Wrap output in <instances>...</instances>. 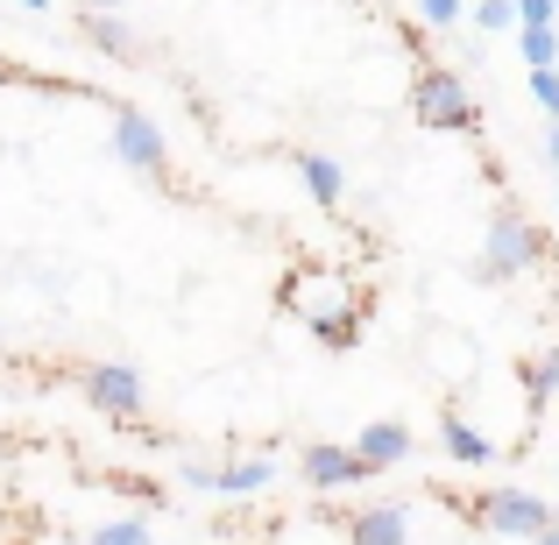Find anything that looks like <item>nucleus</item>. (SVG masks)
I'll return each instance as SVG.
<instances>
[{
	"instance_id": "nucleus-1",
	"label": "nucleus",
	"mask_w": 559,
	"mask_h": 545,
	"mask_svg": "<svg viewBox=\"0 0 559 545\" xmlns=\"http://www.w3.org/2000/svg\"><path fill=\"white\" fill-rule=\"evenodd\" d=\"M546 256H552V248H546V227H532L524 213H496L489 220V241H481L475 276H481V284H510V276L538 270Z\"/></svg>"
},
{
	"instance_id": "nucleus-2",
	"label": "nucleus",
	"mask_w": 559,
	"mask_h": 545,
	"mask_svg": "<svg viewBox=\"0 0 559 545\" xmlns=\"http://www.w3.org/2000/svg\"><path fill=\"white\" fill-rule=\"evenodd\" d=\"M411 114H418L425 128H453V135H475V128H481L461 71H447V64H418V71H411Z\"/></svg>"
},
{
	"instance_id": "nucleus-3",
	"label": "nucleus",
	"mask_w": 559,
	"mask_h": 545,
	"mask_svg": "<svg viewBox=\"0 0 559 545\" xmlns=\"http://www.w3.org/2000/svg\"><path fill=\"white\" fill-rule=\"evenodd\" d=\"M467 510H475L489 532H503V538H532V545L559 524V510L546 503V496H532V489H489L481 503H467Z\"/></svg>"
},
{
	"instance_id": "nucleus-4",
	"label": "nucleus",
	"mask_w": 559,
	"mask_h": 545,
	"mask_svg": "<svg viewBox=\"0 0 559 545\" xmlns=\"http://www.w3.org/2000/svg\"><path fill=\"white\" fill-rule=\"evenodd\" d=\"M114 156H121L135 178H164V164H170V142H164V128L150 121V114H135V107H114Z\"/></svg>"
},
{
	"instance_id": "nucleus-5",
	"label": "nucleus",
	"mask_w": 559,
	"mask_h": 545,
	"mask_svg": "<svg viewBox=\"0 0 559 545\" xmlns=\"http://www.w3.org/2000/svg\"><path fill=\"white\" fill-rule=\"evenodd\" d=\"M85 396H93V411H107L114 425H135L142 418V404H150V390H142V376L128 362H99V368H85Z\"/></svg>"
},
{
	"instance_id": "nucleus-6",
	"label": "nucleus",
	"mask_w": 559,
	"mask_h": 545,
	"mask_svg": "<svg viewBox=\"0 0 559 545\" xmlns=\"http://www.w3.org/2000/svg\"><path fill=\"white\" fill-rule=\"evenodd\" d=\"M185 482H191V489H213V496H262L276 482V461H270V453H248V461H227V467L185 461Z\"/></svg>"
},
{
	"instance_id": "nucleus-7",
	"label": "nucleus",
	"mask_w": 559,
	"mask_h": 545,
	"mask_svg": "<svg viewBox=\"0 0 559 545\" xmlns=\"http://www.w3.org/2000/svg\"><path fill=\"white\" fill-rule=\"evenodd\" d=\"M298 467H305V482H312V489H355V482L376 475V467L361 461L355 447H305Z\"/></svg>"
},
{
	"instance_id": "nucleus-8",
	"label": "nucleus",
	"mask_w": 559,
	"mask_h": 545,
	"mask_svg": "<svg viewBox=\"0 0 559 545\" xmlns=\"http://www.w3.org/2000/svg\"><path fill=\"white\" fill-rule=\"evenodd\" d=\"M355 453H361V461H369L376 475H382V467H404L411 453H418V433H411L404 418H376V425H361Z\"/></svg>"
},
{
	"instance_id": "nucleus-9",
	"label": "nucleus",
	"mask_w": 559,
	"mask_h": 545,
	"mask_svg": "<svg viewBox=\"0 0 559 545\" xmlns=\"http://www.w3.org/2000/svg\"><path fill=\"white\" fill-rule=\"evenodd\" d=\"M411 538V510L404 503H369L347 518V545H404Z\"/></svg>"
},
{
	"instance_id": "nucleus-10",
	"label": "nucleus",
	"mask_w": 559,
	"mask_h": 545,
	"mask_svg": "<svg viewBox=\"0 0 559 545\" xmlns=\"http://www.w3.org/2000/svg\"><path fill=\"white\" fill-rule=\"evenodd\" d=\"M439 447L453 453L461 467H481V461H496V447H489V433H475V425L461 418V411L447 404V418H439Z\"/></svg>"
},
{
	"instance_id": "nucleus-11",
	"label": "nucleus",
	"mask_w": 559,
	"mask_h": 545,
	"mask_svg": "<svg viewBox=\"0 0 559 545\" xmlns=\"http://www.w3.org/2000/svg\"><path fill=\"white\" fill-rule=\"evenodd\" d=\"M298 178H305V191H312L326 213H341V199H347V170L333 164V156H319V150H305L298 156Z\"/></svg>"
},
{
	"instance_id": "nucleus-12",
	"label": "nucleus",
	"mask_w": 559,
	"mask_h": 545,
	"mask_svg": "<svg viewBox=\"0 0 559 545\" xmlns=\"http://www.w3.org/2000/svg\"><path fill=\"white\" fill-rule=\"evenodd\" d=\"M85 43H93L99 57H135V28H128L121 14H85Z\"/></svg>"
},
{
	"instance_id": "nucleus-13",
	"label": "nucleus",
	"mask_w": 559,
	"mask_h": 545,
	"mask_svg": "<svg viewBox=\"0 0 559 545\" xmlns=\"http://www.w3.org/2000/svg\"><path fill=\"white\" fill-rule=\"evenodd\" d=\"M524 396H532V411H546L552 396H559V341L546 347V355L524 362Z\"/></svg>"
},
{
	"instance_id": "nucleus-14",
	"label": "nucleus",
	"mask_w": 559,
	"mask_h": 545,
	"mask_svg": "<svg viewBox=\"0 0 559 545\" xmlns=\"http://www.w3.org/2000/svg\"><path fill=\"white\" fill-rule=\"evenodd\" d=\"M93 545H156V532H150V518H107V524H93Z\"/></svg>"
},
{
	"instance_id": "nucleus-15",
	"label": "nucleus",
	"mask_w": 559,
	"mask_h": 545,
	"mask_svg": "<svg viewBox=\"0 0 559 545\" xmlns=\"http://www.w3.org/2000/svg\"><path fill=\"white\" fill-rule=\"evenodd\" d=\"M518 50H524V64H532V71H552L559 64V36H552V28H518Z\"/></svg>"
},
{
	"instance_id": "nucleus-16",
	"label": "nucleus",
	"mask_w": 559,
	"mask_h": 545,
	"mask_svg": "<svg viewBox=\"0 0 559 545\" xmlns=\"http://www.w3.org/2000/svg\"><path fill=\"white\" fill-rule=\"evenodd\" d=\"M312 333H319L326 347H355V341H361V312H319Z\"/></svg>"
},
{
	"instance_id": "nucleus-17",
	"label": "nucleus",
	"mask_w": 559,
	"mask_h": 545,
	"mask_svg": "<svg viewBox=\"0 0 559 545\" xmlns=\"http://www.w3.org/2000/svg\"><path fill=\"white\" fill-rule=\"evenodd\" d=\"M447 341H453V333H439V341H432V362L447 368V376H467V368H475V347H467V341L447 347Z\"/></svg>"
},
{
	"instance_id": "nucleus-18",
	"label": "nucleus",
	"mask_w": 559,
	"mask_h": 545,
	"mask_svg": "<svg viewBox=\"0 0 559 545\" xmlns=\"http://www.w3.org/2000/svg\"><path fill=\"white\" fill-rule=\"evenodd\" d=\"M475 28H489V36H496V28H518V0H481Z\"/></svg>"
},
{
	"instance_id": "nucleus-19",
	"label": "nucleus",
	"mask_w": 559,
	"mask_h": 545,
	"mask_svg": "<svg viewBox=\"0 0 559 545\" xmlns=\"http://www.w3.org/2000/svg\"><path fill=\"white\" fill-rule=\"evenodd\" d=\"M467 14V0H418V22L425 28H453Z\"/></svg>"
},
{
	"instance_id": "nucleus-20",
	"label": "nucleus",
	"mask_w": 559,
	"mask_h": 545,
	"mask_svg": "<svg viewBox=\"0 0 559 545\" xmlns=\"http://www.w3.org/2000/svg\"><path fill=\"white\" fill-rule=\"evenodd\" d=\"M559 0H518V28H552Z\"/></svg>"
},
{
	"instance_id": "nucleus-21",
	"label": "nucleus",
	"mask_w": 559,
	"mask_h": 545,
	"mask_svg": "<svg viewBox=\"0 0 559 545\" xmlns=\"http://www.w3.org/2000/svg\"><path fill=\"white\" fill-rule=\"evenodd\" d=\"M532 99L559 121V71H532Z\"/></svg>"
},
{
	"instance_id": "nucleus-22",
	"label": "nucleus",
	"mask_w": 559,
	"mask_h": 545,
	"mask_svg": "<svg viewBox=\"0 0 559 545\" xmlns=\"http://www.w3.org/2000/svg\"><path fill=\"white\" fill-rule=\"evenodd\" d=\"M128 0H85V14H121Z\"/></svg>"
},
{
	"instance_id": "nucleus-23",
	"label": "nucleus",
	"mask_w": 559,
	"mask_h": 545,
	"mask_svg": "<svg viewBox=\"0 0 559 545\" xmlns=\"http://www.w3.org/2000/svg\"><path fill=\"white\" fill-rule=\"evenodd\" d=\"M546 150H552V164H559V121H552V135H546Z\"/></svg>"
},
{
	"instance_id": "nucleus-24",
	"label": "nucleus",
	"mask_w": 559,
	"mask_h": 545,
	"mask_svg": "<svg viewBox=\"0 0 559 545\" xmlns=\"http://www.w3.org/2000/svg\"><path fill=\"white\" fill-rule=\"evenodd\" d=\"M22 8H28V14H43V8H50V0H22Z\"/></svg>"
},
{
	"instance_id": "nucleus-25",
	"label": "nucleus",
	"mask_w": 559,
	"mask_h": 545,
	"mask_svg": "<svg viewBox=\"0 0 559 545\" xmlns=\"http://www.w3.org/2000/svg\"><path fill=\"white\" fill-rule=\"evenodd\" d=\"M538 545H559V524H552V532H546V538H538Z\"/></svg>"
}]
</instances>
